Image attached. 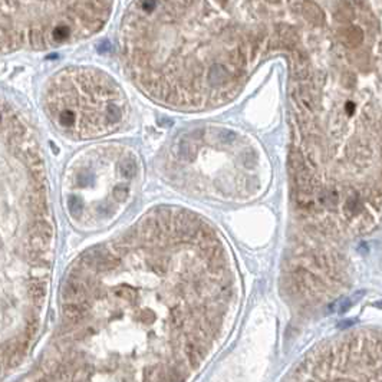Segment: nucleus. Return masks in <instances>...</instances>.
Masks as SVG:
<instances>
[{"label":"nucleus","instance_id":"6","mask_svg":"<svg viewBox=\"0 0 382 382\" xmlns=\"http://www.w3.org/2000/svg\"><path fill=\"white\" fill-rule=\"evenodd\" d=\"M138 319H140L141 323H144V325H151L155 320V316L151 312H142Z\"/></svg>","mask_w":382,"mask_h":382},{"label":"nucleus","instance_id":"4","mask_svg":"<svg viewBox=\"0 0 382 382\" xmlns=\"http://www.w3.org/2000/svg\"><path fill=\"white\" fill-rule=\"evenodd\" d=\"M184 352L191 368H197L201 362V359L204 358V349L198 345L196 341H188L184 346Z\"/></svg>","mask_w":382,"mask_h":382},{"label":"nucleus","instance_id":"1","mask_svg":"<svg viewBox=\"0 0 382 382\" xmlns=\"http://www.w3.org/2000/svg\"><path fill=\"white\" fill-rule=\"evenodd\" d=\"M46 108L55 125L74 138L110 134L124 121L127 99L110 76L89 68H68L50 81Z\"/></svg>","mask_w":382,"mask_h":382},{"label":"nucleus","instance_id":"5","mask_svg":"<svg viewBox=\"0 0 382 382\" xmlns=\"http://www.w3.org/2000/svg\"><path fill=\"white\" fill-rule=\"evenodd\" d=\"M157 366H148L142 372V382H155V376H158L159 371H155Z\"/></svg>","mask_w":382,"mask_h":382},{"label":"nucleus","instance_id":"2","mask_svg":"<svg viewBox=\"0 0 382 382\" xmlns=\"http://www.w3.org/2000/svg\"><path fill=\"white\" fill-rule=\"evenodd\" d=\"M298 382H382V331H356L322 346L296 369Z\"/></svg>","mask_w":382,"mask_h":382},{"label":"nucleus","instance_id":"3","mask_svg":"<svg viewBox=\"0 0 382 382\" xmlns=\"http://www.w3.org/2000/svg\"><path fill=\"white\" fill-rule=\"evenodd\" d=\"M338 39L344 46L355 47L364 40V32L355 25H349L338 30Z\"/></svg>","mask_w":382,"mask_h":382}]
</instances>
